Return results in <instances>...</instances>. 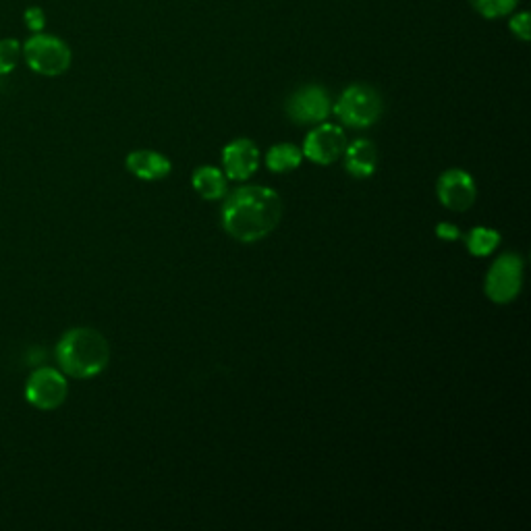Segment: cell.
<instances>
[{"mask_svg": "<svg viewBox=\"0 0 531 531\" xmlns=\"http://www.w3.org/2000/svg\"><path fill=\"white\" fill-rule=\"evenodd\" d=\"M281 218V195L260 185L235 189L222 206V227L241 243H256L268 237Z\"/></svg>", "mask_w": 531, "mask_h": 531, "instance_id": "1", "label": "cell"}, {"mask_svg": "<svg viewBox=\"0 0 531 531\" xmlns=\"http://www.w3.org/2000/svg\"><path fill=\"white\" fill-rule=\"evenodd\" d=\"M108 359V341L94 328H71L57 345V361L61 370L77 380H88L104 372Z\"/></svg>", "mask_w": 531, "mask_h": 531, "instance_id": "2", "label": "cell"}, {"mask_svg": "<svg viewBox=\"0 0 531 531\" xmlns=\"http://www.w3.org/2000/svg\"><path fill=\"white\" fill-rule=\"evenodd\" d=\"M21 54L25 57L27 67L34 73L44 77H59L69 71L73 54L71 48L57 36L34 34L21 46Z\"/></svg>", "mask_w": 531, "mask_h": 531, "instance_id": "3", "label": "cell"}, {"mask_svg": "<svg viewBox=\"0 0 531 531\" xmlns=\"http://www.w3.org/2000/svg\"><path fill=\"white\" fill-rule=\"evenodd\" d=\"M382 98L380 94L366 86V83H355L349 86L341 98L334 104V115L341 119V123L353 129L372 127L382 117Z\"/></svg>", "mask_w": 531, "mask_h": 531, "instance_id": "4", "label": "cell"}, {"mask_svg": "<svg viewBox=\"0 0 531 531\" xmlns=\"http://www.w3.org/2000/svg\"><path fill=\"white\" fill-rule=\"evenodd\" d=\"M523 287V260L517 254H502L486 276V295L494 303H511Z\"/></svg>", "mask_w": 531, "mask_h": 531, "instance_id": "5", "label": "cell"}, {"mask_svg": "<svg viewBox=\"0 0 531 531\" xmlns=\"http://www.w3.org/2000/svg\"><path fill=\"white\" fill-rule=\"evenodd\" d=\"M69 384L65 376L54 368H38L25 384V399L40 411H52L65 403Z\"/></svg>", "mask_w": 531, "mask_h": 531, "instance_id": "6", "label": "cell"}, {"mask_svg": "<svg viewBox=\"0 0 531 531\" xmlns=\"http://www.w3.org/2000/svg\"><path fill=\"white\" fill-rule=\"evenodd\" d=\"M330 96L320 86L299 88L287 100V115L295 125H318L330 115Z\"/></svg>", "mask_w": 531, "mask_h": 531, "instance_id": "7", "label": "cell"}, {"mask_svg": "<svg viewBox=\"0 0 531 531\" xmlns=\"http://www.w3.org/2000/svg\"><path fill=\"white\" fill-rule=\"evenodd\" d=\"M347 148V135L339 125L322 123L314 131L307 133L303 142V154L316 164L337 162Z\"/></svg>", "mask_w": 531, "mask_h": 531, "instance_id": "8", "label": "cell"}, {"mask_svg": "<svg viewBox=\"0 0 531 531\" xmlns=\"http://www.w3.org/2000/svg\"><path fill=\"white\" fill-rule=\"evenodd\" d=\"M436 193L444 208H449L453 212H465L473 206L478 189H475L471 175L459 169H451L442 173V177L438 179Z\"/></svg>", "mask_w": 531, "mask_h": 531, "instance_id": "9", "label": "cell"}, {"mask_svg": "<svg viewBox=\"0 0 531 531\" xmlns=\"http://www.w3.org/2000/svg\"><path fill=\"white\" fill-rule=\"evenodd\" d=\"M222 164H225V173L229 179L247 181L258 171L260 150L251 139H235L222 152Z\"/></svg>", "mask_w": 531, "mask_h": 531, "instance_id": "10", "label": "cell"}, {"mask_svg": "<svg viewBox=\"0 0 531 531\" xmlns=\"http://www.w3.org/2000/svg\"><path fill=\"white\" fill-rule=\"evenodd\" d=\"M127 171L144 181H160L171 175V160L152 152V150H137L127 156Z\"/></svg>", "mask_w": 531, "mask_h": 531, "instance_id": "11", "label": "cell"}, {"mask_svg": "<svg viewBox=\"0 0 531 531\" xmlns=\"http://www.w3.org/2000/svg\"><path fill=\"white\" fill-rule=\"evenodd\" d=\"M378 164V150L370 139H355L345 148V169L357 179H368L374 175Z\"/></svg>", "mask_w": 531, "mask_h": 531, "instance_id": "12", "label": "cell"}, {"mask_svg": "<svg viewBox=\"0 0 531 531\" xmlns=\"http://www.w3.org/2000/svg\"><path fill=\"white\" fill-rule=\"evenodd\" d=\"M191 183L193 189L208 202L222 200L227 195V177L218 169H214V166H200V169L193 173Z\"/></svg>", "mask_w": 531, "mask_h": 531, "instance_id": "13", "label": "cell"}, {"mask_svg": "<svg viewBox=\"0 0 531 531\" xmlns=\"http://www.w3.org/2000/svg\"><path fill=\"white\" fill-rule=\"evenodd\" d=\"M266 164L272 173H291L301 166V152L293 144H276L270 148Z\"/></svg>", "mask_w": 531, "mask_h": 531, "instance_id": "14", "label": "cell"}, {"mask_svg": "<svg viewBox=\"0 0 531 531\" xmlns=\"http://www.w3.org/2000/svg\"><path fill=\"white\" fill-rule=\"evenodd\" d=\"M498 245H500V235L494 229L478 227L467 235V249L471 256H478V258L490 256Z\"/></svg>", "mask_w": 531, "mask_h": 531, "instance_id": "15", "label": "cell"}, {"mask_svg": "<svg viewBox=\"0 0 531 531\" xmlns=\"http://www.w3.org/2000/svg\"><path fill=\"white\" fill-rule=\"evenodd\" d=\"M519 0H471L473 9L486 19H496L502 15H509Z\"/></svg>", "mask_w": 531, "mask_h": 531, "instance_id": "16", "label": "cell"}, {"mask_svg": "<svg viewBox=\"0 0 531 531\" xmlns=\"http://www.w3.org/2000/svg\"><path fill=\"white\" fill-rule=\"evenodd\" d=\"M19 59H21V42L15 38L0 40V75L13 73Z\"/></svg>", "mask_w": 531, "mask_h": 531, "instance_id": "17", "label": "cell"}, {"mask_svg": "<svg viewBox=\"0 0 531 531\" xmlns=\"http://www.w3.org/2000/svg\"><path fill=\"white\" fill-rule=\"evenodd\" d=\"M23 19H25L27 27H30V30L34 34H40L44 30V25H46V15H44V11L40 7H30V9H27L25 15H23Z\"/></svg>", "mask_w": 531, "mask_h": 531, "instance_id": "18", "label": "cell"}, {"mask_svg": "<svg viewBox=\"0 0 531 531\" xmlns=\"http://www.w3.org/2000/svg\"><path fill=\"white\" fill-rule=\"evenodd\" d=\"M511 32L521 40L527 42L529 40V15L527 13H519L511 19Z\"/></svg>", "mask_w": 531, "mask_h": 531, "instance_id": "19", "label": "cell"}, {"mask_svg": "<svg viewBox=\"0 0 531 531\" xmlns=\"http://www.w3.org/2000/svg\"><path fill=\"white\" fill-rule=\"evenodd\" d=\"M436 235L444 241H457L461 237V231L455 225H449V222H442V225L436 227Z\"/></svg>", "mask_w": 531, "mask_h": 531, "instance_id": "20", "label": "cell"}]
</instances>
